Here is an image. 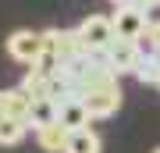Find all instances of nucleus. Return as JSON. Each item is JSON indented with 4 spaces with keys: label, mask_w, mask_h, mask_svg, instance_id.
Instances as JSON below:
<instances>
[{
    "label": "nucleus",
    "mask_w": 160,
    "mask_h": 153,
    "mask_svg": "<svg viewBox=\"0 0 160 153\" xmlns=\"http://www.w3.org/2000/svg\"><path fill=\"white\" fill-rule=\"evenodd\" d=\"M78 36H82V43L89 46V54H103L110 43L118 39L114 36V22H110L107 14H89L86 22L78 25Z\"/></svg>",
    "instance_id": "obj_4"
},
{
    "label": "nucleus",
    "mask_w": 160,
    "mask_h": 153,
    "mask_svg": "<svg viewBox=\"0 0 160 153\" xmlns=\"http://www.w3.org/2000/svg\"><path fill=\"white\" fill-rule=\"evenodd\" d=\"M153 153H160V150H153Z\"/></svg>",
    "instance_id": "obj_15"
},
{
    "label": "nucleus",
    "mask_w": 160,
    "mask_h": 153,
    "mask_svg": "<svg viewBox=\"0 0 160 153\" xmlns=\"http://www.w3.org/2000/svg\"><path fill=\"white\" fill-rule=\"evenodd\" d=\"M110 22H114V36L118 39H142V36L149 32V14H146V7H139V4H121L114 14H110Z\"/></svg>",
    "instance_id": "obj_1"
},
{
    "label": "nucleus",
    "mask_w": 160,
    "mask_h": 153,
    "mask_svg": "<svg viewBox=\"0 0 160 153\" xmlns=\"http://www.w3.org/2000/svg\"><path fill=\"white\" fill-rule=\"evenodd\" d=\"M100 57H103V61H107L118 75H125V71L135 75L139 61H142V43H139V39H114Z\"/></svg>",
    "instance_id": "obj_5"
},
{
    "label": "nucleus",
    "mask_w": 160,
    "mask_h": 153,
    "mask_svg": "<svg viewBox=\"0 0 160 153\" xmlns=\"http://www.w3.org/2000/svg\"><path fill=\"white\" fill-rule=\"evenodd\" d=\"M132 4H139V7H146V11H153V7H160V0H132Z\"/></svg>",
    "instance_id": "obj_13"
},
{
    "label": "nucleus",
    "mask_w": 160,
    "mask_h": 153,
    "mask_svg": "<svg viewBox=\"0 0 160 153\" xmlns=\"http://www.w3.org/2000/svg\"><path fill=\"white\" fill-rule=\"evenodd\" d=\"M110 4H118V7H121V4H132V0H110Z\"/></svg>",
    "instance_id": "obj_14"
},
{
    "label": "nucleus",
    "mask_w": 160,
    "mask_h": 153,
    "mask_svg": "<svg viewBox=\"0 0 160 153\" xmlns=\"http://www.w3.org/2000/svg\"><path fill=\"white\" fill-rule=\"evenodd\" d=\"M68 139H71V132L64 128L61 121L36 128V142H39V150H43V153H64V150H68Z\"/></svg>",
    "instance_id": "obj_9"
},
{
    "label": "nucleus",
    "mask_w": 160,
    "mask_h": 153,
    "mask_svg": "<svg viewBox=\"0 0 160 153\" xmlns=\"http://www.w3.org/2000/svg\"><path fill=\"white\" fill-rule=\"evenodd\" d=\"M43 46H46L43 32H32V28H18V32L7 36V54H11L18 64H29V68L43 57Z\"/></svg>",
    "instance_id": "obj_3"
},
{
    "label": "nucleus",
    "mask_w": 160,
    "mask_h": 153,
    "mask_svg": "<svg viewBox=\"0 0 160 153\" xmlns=\"http://www.w3.org/2000/svg\"><path fill=\"white\" fill-rule=\"evenodd\" d=\"M4 110L7 118H18L22 125L32 128V96L18 85V89H4Z\"/></svg>",
    "instance_id": "obj_8"
},
{
    "label": "nucleus",
    "mask_w": 160,
    "mask_h": 153,
    "mask_svg": "<svg viewBox=\"0 0 160 153\" xmlns=\"http://www.w3.org/2000/svg\"><path fill=\"white\" fill-rule=\"evenodd\" d=\"M64 153H100V135L92 128H78V132H71V139H68V150Z\"/></svg>",
    "instance_id": "obj_10"
},
{
    "label": "nucleus",
    "mask_w": 160,
    "mask_h": 153,
    "mask_svg": "<svg viewBox=\"0 0 160 153\" xmlns=\"http://www.w3.org/2000/svg\"><path fill=\"white\" fill-rule=\"evenodd\" d=\"M25 132H29V125H22L18 118H7V114L0 118V142H4V146H14Z\"/></svg>",
    "instance_id": "obj_12"
},
{
    "label": "nucleus",
    "mask_w": 160,
    "mask_h": 153,
    "mask_svg": "<svg viewBox=\"0 0 160 153\" xmlns=\"http://www.w3.org/2000/svg\"><path fill=\"white\" fill-rule=\"evenodd\" d=\"M157 89H160V85H157Z\"/></svg>",
    "instance_id": "obj_16"
},
{
    "label": "nucleus",
    "mask_w": 160,
    "mask_h": 153,
    "mask_svg": "<svg viewBox=\"0 0 160 153\" xmlns=\"http://www.w3.org/2000/svg\"><path fill=\"white\" fill-rule=\"evenodd\" d=\"M57 114H61V103H57V100H32V128L53 125Z\"/></svg>",
    "instance_id": "obj_11"
},
{
    "label": "nucleus",
    "mask_w": 160,
    "mask_h": 153,
    "mask_svg": "<svg viewBox=\"0 0 160 153\" xmlns=\"http://www.w3.org/2000/svg\"><path fill=\"white\" fill-rule=\"evenodd\" d=\"M57 121L68 132H78V128H89V121H92V114H89V107L82 103L78 96H68L61 103V114H57Z\"/></svg>",
    "instance_id": "obj_7"
},
{
    "label": "nucleus",
    "mask_w": 160,
    "mask_h": 153,
    "mask_svg": "<svg viewBox=\"0 0 160 153\" xmlns=\"http://www.w3.org/2000/svg\"><path fill=\"white\" fill-rule=\"evenodd\" d=\"M82 103L89 107L92 118H110V114H118V107H121V85L118 82L114 85H103V89L82 96Z\"/></svg>",
    "instance_id": "obj_6"
},
{
    "label": "nucleus",
    "mask_w": 160,
    "mask_h": 153,
    "mask_svg": "<svg viewBox=\"0 0 160 153\" xmlns=\"http://www.w3.org/2000/svg\"><path fill=\"white\" fill-rule=\"evenodd\" d=\"M43 39H46V46H50L53 54L61 57V64H71V61H78V57L89 54V46L82 43L78 28H46Z\"/></svg>",
    "instance_id": "obj_2"
}]
</instances>
